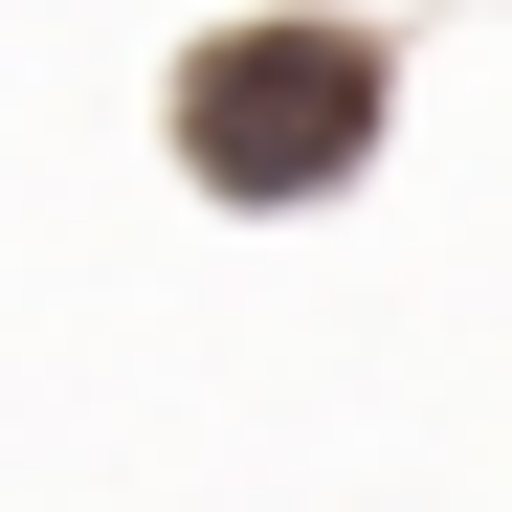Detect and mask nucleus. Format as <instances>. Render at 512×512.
Segmentation results:
<instances>
[{
  "label": "nucleus",
  "instance_id": "nucleus-1",
  "mask_svg": "<svg viewBox=\"0 0 512 512\" xmlns=\"http://www.w3.org/2000/svg\"><path fill=\"white\" fill-rule=\"evenodd\" d=\"M156 134H179V179H201L223 223H312V201L379 179V134H401V45L357 23V0H245V23L179 45Z\"/></svg>",
  "mask_w": 512,
  "mask_h": 512
}]
</instances>
